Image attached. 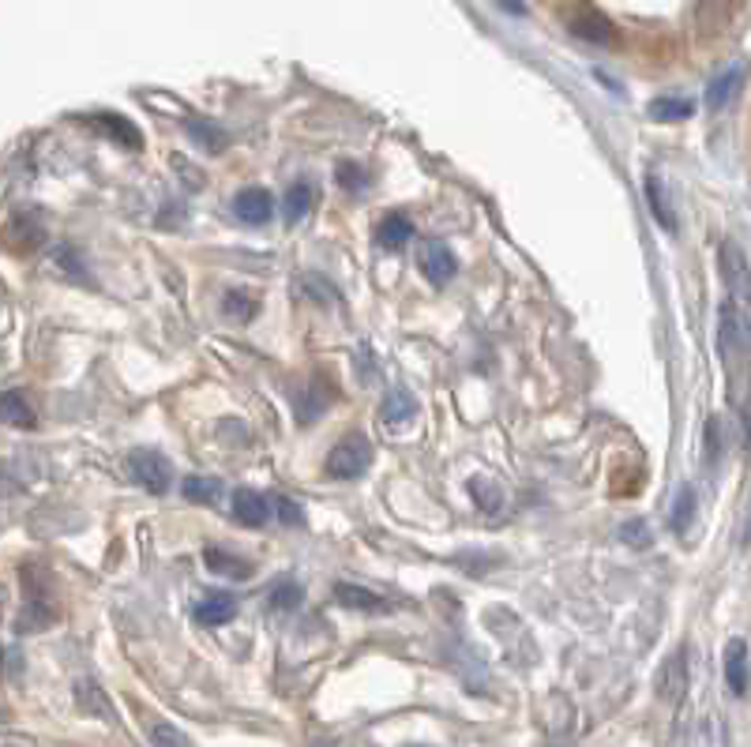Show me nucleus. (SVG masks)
I'll list each match as a JSON object with an SVG mask.
<instances>
[{"label":"nucleus","mask_w":751,"mask_h":747,"mask_svg":"<svg viewBox=\"0 0 751 747\" xmlns=\"http://www.w3.org/2000/svg\"><path fill=\"white\" fill-rule=\"evenodd\" d=\"M717 346H722V360L729 368V380H733V402H744L748 398V376H751V339L740 324L737 308L725 305L722 308V324H717Z\"/></svg>","instance_id":"1"},{"label":"nucleus","mask_w":751,"mask_h":747,"mask_svg":"<svg viewBox=\"0 0 751 747\" xmlns=\"http://www.w3.org/2000/svg\"><path fill=\"white\" fill-rule=\"evenodd\" d=\"M369 463H372V443L354 432V436H346L339 447H331L328 473L339 481H357L365 470H369Z\"/></svg>","instance_id":"2"},{"label":"nucleus","mask_w":751,"mask_h":747,"mask_svg":"<svg viewBox=\"0 0 751 747\" xmlns=\"http://www.w3.org/2000/svg\"><path fill=\"white\" fill-rule=\"evenodd\" d=\"M128 470H132V478L143 484L151 496H166L169 484H174V466H169L166 455H158V451H132L128 455Z\"/></svg>","instance_id":"3"},{"label":"nucleus","mask_w":751,"mask_h":747,"mask_svg":"<svg viewBox=\"0 0 751 747\" xmlns=\"http://www.w3.org/2000/svg\"><path fill=\"white\" fill-rule=\"evenodd\" d=\"M568 27H571V35L583 38V42H590V46H616L620 42V30L612 27L601 12H594V8H578V12H571Z\"/></svg>","instance_id":"4"},{"label":"nucleus","mask_w":751,"mask_h":747,"mask_svg":"<svg viewBox=\"0 0 751 747\" xmlns=\"http://www.w3.org/2000/svg\"><path fill=\"white\" fill-rule=\"evenodd\" d=\"M722 270H725V282H729V290L740 297V305H748V301H751V270H748L744 252H740L733 241L722 244Z\"/></svg>","instance_id":"5"},{"label":"nucleus","mask_w":751,"mask_h":747,"mask_svg":"<svg viewBox=\"0 0 751 747\" xmlns=\"http://www.w3.org/2000/svg\"><path fill=\"white\" fill-rule=\"evenodd\" d=\"M233 215L241 221H249V226H267L271 215H275L271 192H264V188H244V192H237Z\"/></svg>","instance_id":"6"},{"label":"nucleus","mask_w":751,"mask_h":747,"mask_svg":"<svg viewBox=\"0 0 751 747\" xmlns=\"http://www.w3.org/2000/svg\"><path fill=\"white\" fill-rule=\"evenodd\" d=\"M421 270H424V278H429V282L447 286L455 278V256H451V249H447L444 241H429L421 249Z\"/></svg>","instance_id":"7"},{"label":"nucleus","mask_w":751,"mask_h":747,"mask_svg":"<svg viewBox=\"0 0 751 747\" xmlns=\"http://www.w3.org/2000/svg\"><path fill=\"white\" fill-rule=\"evenodd\" d=\"M684 692H688V661H684V654H673L658 672V695L665 702H680Z\"/></svg>","instance_id":"8"},{"label":"nucleus","mask_w":751,"mask_h":747,"mask_svg":"<svg viewBox=\"0 0 751 747\" xmlns=\"http://www.w3.org/2000/svg\"><path fill=\"white\" fill-rule=\"evenodd\" d=\"M42 241H46L42 226H38V218H30V215L12 218V226L4 229V244L12 252H30V249H38Z\"/></svg>","instance_id":"9"},{"label":"nucleus","mask_w":751,"mask_h":747,"mask_svg":"<svg viewBox=\"0 0 751 747\" xmlns=\"http://www.w3.org/2000/svg\"><path fill=\"white\" fill-rule=\"evenodd\" d=\"M233 515L244 527H264V522L271 519V507H267V496H259V492H252V489H241V492H233Z\"/></svg>","instance_id":"10"},{"label":"nucleus","mask_w":751,"mask_h":747,"mask_svg":"<svg viewBox=\"0 0 751 747\" xmlns=\"http://www.w3.org/2000/svg\"><path fill=\"white\" fill-rule=\"evenodd\" d=\"M413 414H418V398H413L410 391L406 388L387 391V398H383V425H387V429H403V425H410Z\"/></svg>","instance_id":"11"},{"label":"nucleus","mask_w":751,"mask_h":747,"mask_svg":"<svg viewBox=\"0 0 751 747\" xmlns=\"http://www.w3.org/2000/svg\"><path fill=\"white\" fill-rule=\"evenodd\" d=\"M203 560H207L211 571L226 574V579H252V574H256V568H252L244 556L230 553V548H207V553H203Z\"/></svg>","instance_id":"12"},{"label":"nucleus","mask_w":751,"mask_h":747,"mask_svg":"<svg viewBox=\"0 0 751 747\" xmlns=\"http://www.w3.org/2000/svg\"><path fill=\"white\" fill-rule=\"evenodd\" d=\"M725 680H729L733 695L748 692V646L740 643V638H733V643L725 646Z\"/></svg>","instance_id":"13"},{"label":"nucleus","mask_w":751,"mask_h":747,"mask_svg":"<svg viewBox=\"0 0 751 747\" xmlns=\"http://www.w3.org/2000/svg\"><path fill=\"white\" fill-rule=\"evenodd\" d=\"M237 616V602L230 594H211L195 605V620L207 623V628H218V623H230Z\"/></svg>","instance_id":"14"},{"label":"nucleus","mask_w":751,"mask_h":747,"mask_svg":"<svg viewBox=\"0 0 751 747\" xmlns=\"http://www.w3.org/2000/svg\"><path fill=\"white\" fill-rule=\"evenodd\" d=\"M334 602L346 605V609H357V612H383L387 609L383 597H376L372 590H365V586H349V582L334 586Z\"/></svg>","instance_id":"15"},{"label":"nucleus","mask_w":751,"mask_h":747,"mask_svg":"<svg viewBox=\"0 0 751 747\" xmlns=\"http://www.w3.org/2000/svg\"><path fill=\"white\" fill-rule=\"evenodd\" d=\"M410 237H413V221L406 215H387L380 221V229H376V241L387 252H398L403 244H410Z\"/></svg>","instance_id":"16"},{"label":"nucleus","mask_w":751,"mask_h":747,"mask_svg":"<svg viewBox=\"0 0 751 747\" xmlns=\"http://www.w3.org/2000/svg\"><path fill=\"white\" fill-rule=\"evenodd\" d=\"M740 79H744V68H729V72H722L717 79H710V87H707V105L710 110H725L729 105V98L737 94L740 90Z\"/></svg>","instance_id":"17"},{"label":"nucleus","mask_w":751,"mask_h":747,"mask_svg":"<svg viewBox=\"0 0 751 747\" xmlns=\"http://www.w3.org/2000/svg\"><path fill=\"white\" fill-rule=\"evenodd\" d=\"M308 207H313V188H308L305 180H293L282 195V218L290 221V226H297V221L308 215Z\"/></svg>","instance_id":"18"},{"label":"nucleus","mask_w":751,"mask_h":747,"mask_svg":"<svg viewBox=\"0 0 751 747\" xmlns=\"http://www.w3.org/2000/svg\"><path fill=\"white\" fill-rule=\"evenodd\" d=\"M0 421L20 425V429H30V425H35V409H30L27 395H20V391H8V395H0Z\"/></svg>","instance_id":"19"},{"label":"nucleus","mask_w":751,"mask_h":747,"mask_svg":"<svg viewBox=\"0 0 751 747\" xmlns=\"http://www.w3.org/2000/svg\"><path fill=\"white\" fill-rule=\"evenodd\" d=\"M76 702H79V710L113 721V706H110V699H105L102 687H98L94 680H79V684H76Z\"/></svg>","instance_id":"20"},{"label":"nucleus","mask_w":751,"mask_h":747,"mask_svg":"<svg viewBox=\"0 0 751 747\" xmlns=\"http://www.w3.org/2000/svg\"><path fill=\"white\" fill-rule=\"evenodd\" d=\"M647 203H650V211H654L658 226L673 233V229H676V215H673V207H669V192H665V185H661V180H658L654 174L647 177Z\"/></svg>","instance_id":"21"},{"label":"nucleus","mask_w":751,"mask_h":747,"mask_svg":"<svg viewBox=\"0 0 751 747\" xmlns=\"http://www.w3.org/2000/svg\"><path fill=\"white\" fill-rule=\"evenodd\" d=\"M729 20V0H699L696 8V23L703 30H717L722 23Z\"/></svg>","instance_id":"22"},{"label":"nucleus","mask_w":751,"mask_h":747,"mask_svg":"<svg viewBox=\"0 0 751 747\" xmlns=\"http://www.w3.org/2000/svg\"><path fill=\"white\" fill-rule=\"evenodd\" d=\"M650 117L654 121H688L691 102L688 98H658V102H650Z\"/></svg>","instance_id":"23"},{"label":"nucleus","mask_w":751,"mask_h":747,"mask_svg":"<svg viewBox=\"0 0 751 747\" xmlns=\"http://www.w3.org/2000/svg\"><path fill=\"white\" fill-rule=\"evenodd\" d=\"M267 507H271V519H279L282 527H305V511L290 496H267Z\"/></svg>","instance_id":"24"},{"label":"nucleus","mask_w":751,"mask_h":747,"mask_svg":"<svg viewBox=\"0 0 751 747\" xmlns=\"http://www.w3.org/2000/svg\"><path fill=\"white\" fill-rule=\"evenodd\" d=\"M691 519H696V492L691 489H680V496H676V504H673V530L676 533H684L691 527Z\"/></svg>","instance_id":"25"},{"label":"nucleus","mask_w":751,"mask_h":747,"mask_svg":"<svg viewBox=\"0 0 751 747\" xmlns=\"http://www.w3.org/2000/svg\"><path fill=\"white\" fill-rule=\"evenodd\" d=\"M334 180H339V188H346V192H361V188H369V169L354 166V162H342V166L334 169Z\"/></svg>","instance_id":"26"},{"label":"nucleus","mask_w":751,"mask_h":747,"mask_svg":"<svg viewBox=\"0 0 751 747\" xmlns=\"http://www.w3.org/2000/svg\"><path fill=\"white\" fill-rule=\"evenodd\" d=\"M151 744L154 747H192V740H188V736L177 725H169V721H158V725H151Z\"/></svg>","instance_id":"27"},{"label":"nucleus","mask_w":751,"mask_h":747,"mask_svg":"<svg viewBox=\"0 0 751 747\" xmlns=\"http://www.w3.org/2000/svg\"><path fill=\"white\" fill-rule=\"evenodd\" d=\"M222 308H226V316H230V319H249V316H256V312H259V301L249 297V293L233 290V293H226Z\"/></svg>","instance_id":"28"},{"label":"nucleus","mask_w":751,"mask_h":747,"mask_svg":"<svg viewBox=\"0 0 751 747\" xmlns=\"http://www.w3.org/2000/svg\"><path fill=\"white\" fill-rule=\"evenodd\" d=\"M184 496L195 499V504H211V499H218V481H211V478H188L184 481Z\"/></svg>","instance_id":"29"},{"label":"nucleus","mask_w":751,"mask_h":747,"mask_svg":"<svg viewBox=\"0 0 751 747\" xmlns=\"http://www.w3.org/2000/svg\"><path fill=\"white\" fill-rule=\"evenodd\" d=\"M94 125L110 128V132L117 136L120 143H128V147H140V132H136V128L128 125V121H120V117H110V113H105V117H94Z\"/></svg>","instance_id":"30"},{"label":"nucleus","mask_w":751,"mask_h":747,"mask_svg":"<svg viewBox=\"0 0 751 747\" xmlns=\"http://www.w3.org/2000/svg\"><path fill=\"white\" fill-rule=\"evenodd\" d=\"M301 605V590L297 582H279V586H271V609H297Z\"/></svg>","instance_id":"31"},{"label":"nucleus","mask_w":751,"mask_h":747,"mask_svg":"<svg viewBox=\"0 0 751 747\" xmlns=\"http://www.w3.org/2000/svg\"><path fill=\"white\" fill-rule=\"evenodd\" d=\"M188 128H192V136H200V143L207 147V151H222L226 147V136L218 132L215 125H207V121H192Z\"/></svg>","instance_id":"32"},{"label":"nucleus","mask_w":751,"mask_h":747,"mask_svg":"<svg viewBox=\"0 0 751 747\" xmlns=\"http://www.w3.org/2000/svg\"><path fill=\"white\" fill-rule=\"evenodd\" d=\"M470 489L481 496V499H478L481 511H500V492H496V489H488V492H485V484H481V481H473Z\"/></svg>","instance_id":"33"},{"label":"nucleus","mask_w":751,"mask_h":747,"mask_svg":"<svg viewBox=\"0 0 751 747\" xmlns=\"http://www.w3.org/2000/svg\"><path fill=\"white\" fill-rule=\"evenodd\" d=\"M624 541H627V545H650L647 522H627V527H624Z\"/></svg>","instance_id":"34"},{"label":"nucleus","mask_w":751,"mask_h":747,"mask_svg":"<svg viewBox=\"0 0 751 747\" xmlns=\"http://www.w3.org/2000/svg\"><path fill=\"white\" fill-rule=\"evenodd\" d=\"M717 432H722V425L710 421V425H707V455H710V458H717V451H722V436H717Z\"/></svg>","instance_id":"35"},{"label":"nucleus","mask_w":751,"mask_h":747,"mask_svg":"<svg viewBox=\"0 0 751 747\" xmlns=\"http://www.w3.org/2000/svg\"><path fill=\"white\" fill-rule=\"evenodd\" d=\"M748 440H751V417H748Z\"/></svg>","instance_id":"36"},{"label":"nucleus","mask_w":751,"mask_h":747,"mask_svg":"<svg viewBox=\"0 0 751 747\" xmlns=\"http://www.w3.org/2000/svg\"><path fill=\"white\" fill-rule=\"evenodd\" d=\"M0 718H4V713H0Z\"/></svg>","instance_id":"37"}]
</instances>
